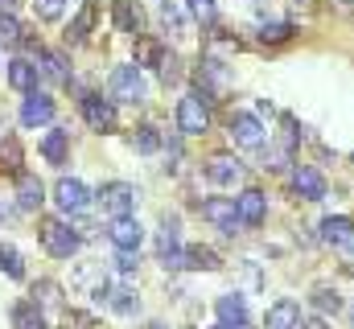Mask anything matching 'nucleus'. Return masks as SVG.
Instances as JSON below:
<instances>
[{
  "mask_svg": "<svg viewBox=\"0 0 354 329\" xmlns=\"http://www.w3.org/2000/svg\"><path fill=\"white\" fill-rule=\"evenodd\" d=\"M107 95H111L115 103L140 107V103L149 99V82H145V75H140V66H115L111 79H107Z\"/></svg>",
  "mask_w": 354,
  "mask_h": 329,
  "instance_id": "obj_1",
  "label": "nucleus"
},
{
  "mask_svg": "<svg viewBox=\"0 0 354 329\" xmlns=\"http://www.w3.org/2000/svg\"><path fill=\"white\" fill-rule=\"evenodd\" d=\"M37 235H41V247H46V255H54V259H71V255L83 247V235H79L71 223H62V218H46Z\"/></svg>",
  "mask_w": 354,
  "mask_h": 329,
  "instance_id": "obj_2",
  "label": "nucleus"
},
{
  "mask_svg": "<svg viewBox=\"0 0 354 329\" xmlns=\"http://www.w3.org/2000/svg\"><path fill=\"white\" fill-rule=\"evenodd\" d=\"M210 128V103L202 99V91H189L177 99V132L181 136H202Z\"/></svg>",
  "mask_w": 354,
  "mask_h": 329,
  "instance_id": "obj_3",
  "label": "nucleus"
},
{
  "mask_svg": "<svg viewBox=\"0 0 354 329\" xmlns=\"http://www.w3.org/2000/svg\"><path fill=\"white\" fill-rule=\"evenodd\" d=\"M95 202H99V210H103L107 218H124V214H132V210H136L140 189H136V185H128V181H107V185H99Z\"/></svg>",
  "mask_w": 354,
  "mask_h": 329,
  "instance_id": "obj_4",
  "label": "nucleus"
},
{
  "mask_svg": "<svg viewBox=\"0 0 354 329\" xmlns=\"http://www.w3.org/2000/svg\"><path fill=\"white\" fill-rule=\"evenodd\" d=\"M227 136L235 140V149H264V124L252 111H231L227 115Z\"/></svg>",
  "mask_w": 354,
  "mask_h": 329,
  "instance_id": "obj_5",
  "label": "nucleus"
},
{
  "mask_svg": "<svg viewBox=\"0 0 354 329\" xmlns=\"http://www.w3.org/2000/svg\"><path fill=\"white\" fill-rule=\"evenodd\" d=\"M198 210H202V218H206L210 227H218L223 235H239V227H243L239 214H235V198H206Z\"/></svg>",
  "mask_w": 354,
  "mask_h": 329,
  "instance_id": "obj_6",
  "label": "nucleus"
},
{
  "mask_svg": "<svg viewBox=\"0 0 354 329\" xmlns=\"http://www.w3.org/2000/svg\"><path fill=\"white\" fill-rule=\"evenodd\" d=\"M54 206H58L62 214H83L91 206V189L79 177H62V181L54 185Z\"/></svg>",
  "mask_w": 354,
  "mask_h": 329,
  "instance_id": "obj_7",
  "label": "nucleus"
},
{
  "mask_svg": "<svg viewBox=\"0 0 354 329\" xmlns=\"http://www.w3.org/2000/svg\"><path fill=\"white\" fill-rule=\"evenodd\" d=\"M288 185H292V194H297L301 202H322V198H326V177H322V169H313V164H297V169L288 173Z\"/></svg>",
  "mask_w": 354,
  "mask_h": 329,
  "instance_id": "obj_8",
  "label": "nucleus"
},
{
  "mask_svg": "<svg viewBox=\"0 0 354 329\" xmlns=\"http://www.w3.org/2000/svg\"><path fill=\"white\" fill-rule=\"evenodd\" d=\"M79 107H83V120H87L95 132H111L115 128V99H103V95L87 91L79 99Z\"/></svg>",
  "mask_w": 354,
  "mask_h": 329,
  "instance_id": "obj_9",
  "label": "nucleus"
},
{
  "mask_svg": "<svg viewBox=\"0 0 354 329\" xmlns=\"http://www.w3.org/2000/svg\"><path fill=\"white\" fill-rule=\"evenodd\" d=\"M206 181L210 185H223V189H231V185H239L243 181V161L239 157H231V153H218V157H210L206 161Z\"/></svg>",
  "mask_w": 354,
  "mask_h": 329,
  "instance_id": "obj_10",
  "label": "nucleus"
},
{
  "mask_svg": "<svg viewBox=\"0 0 354 329\" xmlns=\"http://www.w3.org/2000/svg\"><path fill=\"white\" fill-rule=\"evenodd\" d=\"M111 25H115V33L140 37L145 33V8L136 0H111Z\"/></svg>",
  "mask_w": 354,
  "mask_h": 329,
  "instance_id": "obj_11",
  "label": "nucleus"
},
{
  "mask_svg": "<svg viewBox=\"0 0 354 329\" xmlns=\"http://www.w3.org/2000/svg\"><path fill=\"white\" fill-rule=\"evenodd\" d=\"M235 214H239V223H243V227H264L268 194H264V189H243V194L235 198Z\"/></svg>",
  "mask_w": 354,
  "mask_h": 329,
  "instance_id": "obj_12",
  "label": "nucleus"
},
{
  "mask_svg": "<svg viewBox=\"0 0 354 329\" xmlns=\"http://www.w3.org/2000/svg\"><path fill=\"white\" fill-rule=\"evenodd\" d=\"M107 239L115 243V251H140V243H145V227H140L132 214H124V218H111Z\"/></svg>",
  "mask_w": 354,
  "mask_h": 329,
  "instance_id": "obj_13",
  "label": "nucleus"
},
{
  "mask_svg": "<svg viewBox=\"0 0 354 329\" xmlns=\"http://www.w3.org/2000/svg\"><path fill=\"white\" fill-rule=\"evenodd\" d=\"M54 120V99L46 91H29V99L21 103V124L25 128H41Z\"/></svg>",
  "mask_w": 354,
  "mask_h": 329,
  "instance_id": "obj_14",
  "label": "nucleus"
},
{
  "mask_svg": "<svg viewBox=\"0 0 354 329\" xmlns=\"http://www.w3.org/2000/svg\"><path fill=\"white\" fill-rule=\"evenodd\" d=\"M264 329H301V305L292 297H280L276 305H268Z\"/></svg>",
  "mask_w": 354,
  "mask_h": 329,
  "instance_id": "obj_15",
  "label": "nucleus"
},
{
  "mask_svg": "<svg viewBox=\"0 0 354 329\" xmlns=\"http://www.w3.org/2000/svg\"><path fill=\"white\" fill-rule=\"evenodd\" d=\"M322 235V243H330V247H346L354 239V223L346 218V214H330V218H322V227H317Z\"/></svg>",
  "mask_w": 354,
  "mask_h": 329,
  "instance_id": "obj_16",
  "label": "nucleus"
},
{
  "mask_svg": "<svg viewBox=\"0 0 354 329\" xmlns=\"http://www.w3.org/2000/svg\"><path fill=\"white\" fill-rule=\"evenodd\" d=\"M37 75L50 82H71V62L62 50H41L37 54Z\"/></svg>",
  "mask_w": 354,
  "mask_h": 329,
  "instance_id": "obj_17",
  "label": "nucleus"
},
{
  "mask_svg": "<svg viewBox=\"0 0 354 329\" xmlns=\"http://www.w3.org/2000/svg\"><path fill=\"white\" fill-rule=\"evenodd\" d=\"M41 202H46V185H41L33 173H21V177H17V206H21V210H37Z\"/></svg>",
  "mask_w": 354,
  "mask_h": 329,
  "instance_id": "obj_18",
  "label": "nucleus"
},
{
  "mask_svg": "<svg viewBox=\"0 0 354 329\" xmlns=\"http://www.w3.org/2000/svg\"><path fill=\"white\" fill-rule=\"evenodd\" d=\"M8 321H12V329H46V313H41L37 301H17Z\"/></svg>",
  "mask_w": 354,
  "mask_h": 329,
  "instance_id": "obj_19",
  "label": "nucleus"
},
{
  "mask_svg": "<svg viewBox=\"0 0 354 329\" xmlns=\"http://www.w3.org/2000/svg\"><path fill=\"white\" fill-rule=\"evenodd\" d=\"M95 17H99V4H95V0H83L79 17H75V21H71V29H66V41H71V46H83V41H87Z\"/></svg>",
  "mask_w": 354,
  "mask_h": 329,
  "instance_id": "obj_20",
  "label": "nucleus"
},
{
  "mask_svg": "<svg viewBox=\"0 0 354 329\" xmlns=\"http://www.w3.org/2000/svg\"><path fill=\"white\" fill-rule=\"evenodd\" d=\"M161 25H165V33L169 37H189V17H185V8L177 4V0H161Z\"/></svg>",
  "mask_w": 354,
  "mask_h": 329,
  "instance_id": "obj_21",
  "label": "nucleus"
},
{
  "mask_svg": "<svg viewBox=\"0 0 354 329\" xmlns=\"http://www.w3.org/2000/svg\"><path fill=\"white\" fill-rule=\"evenodd\" d=\"M37 79H41V75H37V66H33L29 58H12V62H8V86H12V91H25V95H29V91L37 86Z\"/></svg>",
  "mask_w": 354,
  "mask_h": 329,
  "instance_id": "obj_22",
  "label": "nucleus"
},
{
  "mask_svg": "<svg viewBox=\"0 0 354 329\" xmlns=\"http://www.w3.org/2000/svg\"><path fill=\"white\" fill-rule=\"evenodd\" d=\"M41 157L50 164H66V157H71V132H66V128H54V132L41 140Z\"/></svg>",
  "mask_w": 354,
  "mask_h": 329,
  "instance_id": "obj_23",
  "label": "nucleus"
},
{
  "mask_svg": "<svg viewBox=\"0 0 354 329\" xmlns=\"http://www.w3.org/2000/svg\"><path fill=\"white\" fill-rule=\"evenodd\" d=\"M165 54H169V50L161 46V37H149V33L136 37V66H153V70H157V66L165 62Z\"/></svg>",
  "mask_w": 354,
  "mask_h": 329,
  "instance_id": "obj_24",
  "label": "nucleus"
},
{
  "mask_svg": "<svg viewBox=\"0 0 354 329\" xmlns=\"http://www.w3.org/2000/svg\"><path fill=\"white\" fill-rule=\"evenodd\" d=\"M218 321H227V326H248V301L239 297V292H227V297H218Z\"/></svg>",
  "mask_w": 354,
  "mask_h": 329,
  "instance_id": "obj_25",
  "label": "nucleus"
},
{
  "mask_svg": "<svg viewBox=\"0 0 354 329\" xmlns=\"http://www.w3.org/2000/svg\"><path fill=\"white\" fill-rule=\"evenodd\" d=\"M185 267H194V272H218L223 259H218V251L194 243V247H185Z\"/></svg>",
  "mask_w": 354,
  "mask_h": 329,
  "instance_id": "obj_26",
  "label": "nucleus"
},
{
  "mask_svg": "<svg viewBox=\"0 0 354 329\" xmlns=\"http://www.w3.org/2000/svg\"><path fill=\"white\" fill-rule=\"evenodd\" d=\"M21 161H25V157H21V140H17V136H4V140H0V173L21 177V173H25Z\"/></svg>",
  "mask_w": 354,
  "mask_h": 329,
  "instance_id": "obj_27",
  "label": "nucleus"
},
{
  "mask_svg": "<svg viewBox=\"0 0 354 329\" xmlns=\"http://www.w3.org/2000/svg\"><path fill=\"white\" fill-rule=\"evenodd\" d=\"M309 305H313L322 317H330V313H338V309H342V297H338V288H330V284H317V288L309 292Z\"/></svg>",
  "mask_w": 354,
  "mask_h": 329,
  "instance_id": "obj_28",
  "label": "nucleus"
},
{
  "mask_svg": "<svg viewBox=\"0 0 354 329\" xmlns=\"http://www.w3.org/2000/svg\"><path fill=\"white\" fill-rule=\"evenodd\" d=\"M292 33H297V29H292V21H264V25L256 29L260 46H284Z\"/></svg>",
  "mask_w": 354,
  "mask_h": 329,
  "instance_id": "obj_29",
  "label": "nucleus"
},
{
  "mask_svg": "<svg viewBox=\"0 0 354 329\" xmlns=\"http://www.w3.org/2000/svg\"><path fill=\"white\" fill-rule=\"evenodd\" d=\"M161 144H165V140H161V132H157L153 124H140V128L132 132V149H136L140 157H153V153H157Z\"/></svg>",
  "mask_w": 354,
  "mask_h": 329,
  "instance_id": "obj_30",
  "label": "nucleus"
},
{
  "mask_svg": "<svg viewBox=\"0 0 354 329\" xmlns=\"http://www.w3.org/2000/svg\"><path fill=\"white\" fill-rule=\"evenodd\" d=\"M0 272L8 276V280H25V259H21V251L8 243H0Z\"/></svg>",
  "mask_w": 354,
  "mask_h": 329,
  "instance_id": "obj_31",
  "label": "nucleus"
},
{
  "mask_svg": "<svg viewBox=\"0 0 354 329\" xmlns=\"http://www.w3.org/2000/svg\"><path fill=\"white\" fill-rule=\"evenodd\" d=\"M33 301H37L41 309H58V305H62V288H58L54 280H37V284H33Z\"/></svg>",
  "mask_w": 354,
  "mask_h": 329,
  "instance_id": "obj_32",
  "label": "nucleus"
},
{
  "mask_svg": "<svg viewBox=\"0 0 354 329\" xmlns=\"http://www.w3.org/2000/svg\"><path fill=\"white\" fill-rule=\"evenodd\" d=\"M107 305H111V309H115V313H120V317H132V313H136V309H140V297H136V292H132V288H115V292H111V301H107Z\"/></svg>",
  "mask_w": 354,
  "mask_h": 329,
  "instance_id": "obj_33",
  "label": "nucleus"
},
{
  "mask_svg": "<svg viewBox=\"0 0 354 329\" xmlns=\"http://www.w3.org/2000/svg\"><path fill=\"white\" fill-rule=\"evenodd\" d=\"M21 37H25L21 21L12 12H0V46H21Z\"/></svg>",
  "mask_w": 354,
  "mask_h": 329,
  "instance_id": "obj_34",
  "label": "nucleus"
},
{
  "mask_svg": "<svg viewBox=\"0 0 354 329\" xmlns=\"http://www.w3.org/2000/svg\"><path fill=\"white\" fill-rule=\"evenodd\" d=\"M189 4V17L194 21H202V25H214L218 21V4L214 0H185Z\"/></svg>",
  "mask_w": 354,
  "mask_h": 329,
  "instance_id": "obj_35",
  "label": "nucleus"
},
{
  "mask_svg": "<svg viewBox=\"0 0 354 329\" xmlns=\"http://www.w3.org/2000/svg\"><path fill=\"white\" fill-rule=\"evenodd\" d=\"M29 4H33L37 21H58V17H62V8H66V0H29Z\"/></svg>",
  "mask_w": 354,
  "mask_h": 329,
  "instance_id": "obj_36",
  "label": "nucleus"
},
{
  "mask_svg": "<svg viewBox=\"0 0 354 329\" xmlns=\"http://www.w3.org/2000/svg\"><path fill=\"white\" fill-rule=\"evenodd\" d=\"M157 75H161V82H165V86L181 82V58H177V54H165V62L157 66Z\"/></svg>",
  "mask_w": 354,
  "mask_h": 329,
  "instance_id": "obj_37",
  "label": "nucleus"
},
{
  "mask_svg": "<svg viewBox=\"0 0 354 329\" xmlns=\"http://www.w3.org/2000/svg\"><path fill=\"white\" fill-rule=\"evenodd\" d=\"M115 267H120L124 276H132V272L140 267V251H120V255H115Z\"/></svg>",
  "mask_w": 354,
  "mask_h": 329,
  "instance_id": "obj_38",
  "label": "nucleus"
},
{
  "mask_svg": "<svg viewBox=\"0 0 354 329\" xmlns=\"http://www.w3.org/2000/svg\"><path fill=\"white\" fill-rule=\"evenodd\" d=\"M62 326H66V329H95V317H91V313H75V309H71V313L62 317Z\"/></svg>",
  "mask_w": 354,
  "mask_h": 329,
  "instance_id": "obj_39",
  "label": "nucleus"
},
{
  "mask_svg": "<svg viewBox=\"0 0 354 329\" xmlns=\"http://www.w3.org/2000/svg\"><path fill=\"white\" fill-rule=\"evenodd\" d=\"M330 8L342 12V17H354V0H330Z\"/></svg>",
  "mask_w": 354,
  "mask_h": 329,
  "instance_id": "obj_40",
  "label": "nucleus"
},
{
  "mask_svg": "<svg viewBox=\"0 0 354 329\" xmlns=\"http://www.w3.org/2000/svg\"><path fill=\"white\" fill-rule=\"evenodd\" d=\"M288 4H292V12H309L313 8V0H288Z\"/></svg>",
  "mask_w": 354,
  "mask_h": 329,
  "instance_id": "obj_41",
  "label": "nucleus"
},
{
  "mask_svg": "<svg viewBox=\"0 0 354 329\" xmlns=\"http://www.w3.org/2000/svg\"><path fill=\"white\" fill-rule=\"evenodd\" d=\"M301 329H330V326H326V317H313V321H305Z\"/></svg>",
  "mask_w": 354,
  "mask_h": 329,
  "instance_id": "obj_42",
  "label": "nucleus"
},
{
  "mask_svg": "<svg viewBox=\"0 0 354 329\" xmlns=\"http://www.w3.org/2000/svg\"><path fill=\"white\" fill-rule=\"evenodd\" d=\"M214 329H248V326H227V321H218Z\"/></svg>",
  "mask_w": 354,
  "mask_h": 329,
  "instance_id": "obj_43",
  "label": "nucleus"
},
{
  "mask_svg": "<svg viewBox=\"0 0 354 329\" xmlns=\"http://www.w3.org/2000/svg\"><path fill=\"white\" fill-rule=\"evenodd\" d=\"M12 4H17V0H0V8H4V12H8V8H12Z\"/></svg>",
  "mask_w": 354,
  "mask_h": 329,
  "instance_id": "obj_44",
  "label": "nucleus"
},
{
  "mask_svg": "<svg viewBox=\"0 0 354 329\" xmlns=\"http://www.w3.org/2000/svg\"><path fill=\"white\" fill-rule=\"evenodd\" d=\"M145 329H165V326H145Z\"/></svg>",
  "mask_w": 354,
  "mask_h": 329,
  "instance_id": "obj_45",
  "label": "nucleus"
},
{
  "mask_svg": "<svg viewBox=\"0 0 354 329\" xmlns=\"http://www.w3.org/2000/svg\"><path fill=\"white\" fill-rule=\"evenodd\" d=\"M346 247H351V251H354V239H351V243H346Z\"/></svg>",
  "mask_w": 354,
  "mask_h": 329,
  "instance_id": "obj_46",
  "label": "nucleus"
},
{
  "mask_svg": "<svg viewBox=\"0 0 354 329\" xmlns=\"http://www.w3.org/2000/svg\"><path fill=\"white\" fill-rule=\"evenodd\" d=\"M351 317H354V313H351Z\"/></svg>",
  "mask_w": 354,
  "mask_h": 329,
  "instance_id": "obj_47",
  "label": "nucleus"
}]
</instances>
